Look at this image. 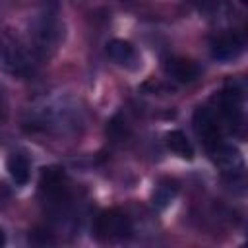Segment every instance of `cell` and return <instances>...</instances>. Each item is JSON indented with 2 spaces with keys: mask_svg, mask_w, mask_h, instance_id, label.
I'll list each match as a JSON object with an SVG mask.
<instances>
[{
  "mask_svg": "<svg viewBox=\"0 0 248 248\" xmlns=\"http://www.w3.org/2000/svg\"><path fill=\"white\" fill-rule=\"evenodd\" d=\"M58 2L56 0H43L41 14L33 25V50L39 56H50L52 50L58 46L62 39V27L58 23Z\"/></svg>",
  "mask_w": 248,
  "mask_h": 248,
  "instance_id": "cell-1",
  "label": "cell"
},
{
  "mask_svg": "<svg viewBox=\"0 0 248 248\" xmlns=\"http://www.w3.org/2000/svg\"><path fill=\"white\" fill-rule=\"evenodd\" d=\"M130 232H132L130 219L118 209L103 211L95 219V236L101 240H120L126 238Z\"/></svg>",
  "mask_w": 248,
  "mask_h": 248,
  "instance_id": "cell-2",
  "label": "cell"
},
{
  "mask_svg": "<svg viewBox=\"0 0 248 248\" xmlns=\"http://www.w3.org/2000/svg\"><path fill=\"white\" fill-rule=\"evenodd\" d=\"M41 196L48 205H64L70 198L66 176L60 169L48 167L41 172Z\"/></svg>",
  "mask_w": 248,
  "mask_h": 248,
  "instance_id": "cell-3",
  "label": "cell"
},
{
  "mask_svg": "<svg viewBox=\"0 0 248 248\" xmlns=\"http://www.w3.org/2000/svg\"><path fill=\"white\" fill-rule=\"evenodd\" d=\"M192 124H194V130H196L200 141L209 151L221 143V130H219V124H217V116L211 108H207V107L196 108Z\"/></svg>",
  "mask_w": 248,
  "mask_h": 248,
  "instance_id": "cell-4",
  "label": "cell"
},
{
  "mask_svg": "<svg viewBox=\"0 0 248 248\" xmlns=\"http://www.w3.org/2000/svg\"><path fill=\"white\" fill-rule=\"evenodd\" d=\"M242 50H244V41L236 33L219 35L211 43V56L215 60H221V62H229V60L238 58Z\"/></svg>",
  "mask_w": 248,
  "mask_h": 248,
  "instance_id": "cell-5",
  "label": "cell"
},
{
  "mask_svg": "<svg viewBox=\"0 0 248 248\" xmlns=\"http://www.w3.org/2000/svg\"><path fill=\"white\" fill-rule=\"evenodd\" d=\"M165 72L174 79V81H180V83H190L194 81L198 76H200V68L196 62H192L190 58H182V56H172V58H167L165 64H163Z\"/></svg>",
  "mask_w": 248,
  "mask_h": 248,
  "instance_id": "cell-6",
  "label": "cell"
},
{
  "mask_svg": "<svg viewBox=\"0 0 248 248\" xmlns=\"http://www.w3.org/2000/svg\"><path fill=\"white\" fill-rule=\"evenodd\" d=\"M213 153V161L215 165L223 170V172H231V174H236V172H242V157H240V151L232 145H223L219 143L217 147L211 149Z\"/></svg>",
  "mask_w": 248,
  "mask_h": 248,
  "instance_id": "cell-7",
  "label": "cell"
},
{
  "mask_svg": "<svg viewBox=\"0 0 248 248\" xmlns=\"http://www.w3.org/2000/svg\"><path fill=\"white\" fill-rule=\"evenodd\" d=\"M107 54L118 66H124V68H136L138 66V52L132 46V43H128L124 39H112V41H108Z\"/></svg>",
  "mask_w": 248,
  "mask_h": 248,
  "instance_id": "cell-8",
  "label": "cell"
},
{
  "mask_svg": "<svg viewBox=\"0 0 248 248\" xmlns=\"http://www.w3.org/2000/svg\"><path fill=\"white\" fill-rule=\"evenodd\" d=\"M0 68L14 72V74H23L29 68V62L17 46L0 43Z\"/></svg>",
  "mask_w": 248,
  "mask_h": 248,
  "instance_id": "cell-9",
  "label": "cell"
},
{
  "mask_svg": "<svg viewBox=\"0 0 248 248\" xmlns=\"http://www.w3.org/2000/svg\"><path fill=\"white\" fill-rule=\"evenodd\" d=\"M165 143H167V147H169L174 155H178L180 159H188V161H190V159L194 157V147H192L190 140L186 138V134H184L182 130H170V132H167Z\"/></svg>",
  "mask_w": 248,
  "mask_h": 248,
  "instance_id": "cell-10",
  "label": "cell"
},
{
  "mask_svg": "<svg viewBox=\"0 0 248 248\" xmlns=\"http://www.w3.org/2000/svg\"><path fill=\"white\" fill-rule=\"evenodd\" d=\"M6 169L12 176V180L17 184V186H23L29 182V161L21 155V153H12L6 161Z\"/></svg>",
  "mask_w": 248,
  "mask_h": 248,
  "instance_id": "cell-11",
  "label": "cell"
},
{
  "mask_svg": "<svg viewBox=\"0 0 248 248\" xmlns=\"http://www.w3.org/2000/svg\"><path fill=\"white\" fill-rule=\"evenodd\" d=\"M176 182H170V180H167V182H161L157 188H155V192H153V205H157V207H167L170 202H172V198L176 196Z\"/></svg>",
  "mask_w": 248,
  "mask_h": 248,
  "instance_id": "cell-12",
  "label": "cell"
},
{
  "mask_svg": "<svg viewBox=\"0 0 248 248\" xmlns=\"http://www.w3.org/2000/svg\"><path fill=\"white\" fill-rule=\"evenodd\" d=\"M186 2L192 4L200 12H213L223 4V0H186Z\"/></svg>",
  "mask_w": 248,
  "mask_h": 248,
  "instance_id": "cell-13",
  "label": "cell"
},
{
  "mask_svg": "<svg viewBox=\"0 0 248 248\" xmlns=\"http://www.w3.org/2000/svg\"><path fill=\"white\" fill-rule=\"evenodd\" d=\"M4 242H6V234H4V231L0 229V246H4Z\"/></svg>",
  "mask_w": 248,
  "mask_h": 248,
  "instance_id": "cell-14",
  "label": "cell"
}]
</instances>
